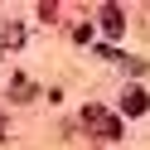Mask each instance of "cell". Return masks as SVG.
<instances>
[{
    "label": "cell",
    "instance_id": "6da1fadb",
    "mask_svg": "<svg viewBox=\"0 0 150 150\" xmlns=\"http://www.w3.org/2000/svg\"><path fill=\"white\" fill-rule=\"evenodd\" d=\"M82 126L97 131V136H107V140H121V121H116V111L97 107V102H87V107H82Z\"/></svg>",
    "mask_w": 150,
    "mask_h": 150
},
{
    "label": "cell",
    "instance_id": "7a4b0ae2",
    "mask_svg": "<svg viewBox=\"0 0 150 150\" xmlns=\"http://www.w3.org/2000/svg\"><path fill=\"white\" fill-rule=\"evenodd\" d=\"M150 107V97L140 87H126V97H121V111H126V116H140V111Z\"/></svg>",
    "mask_w": 150,
    "mask_h": 150
},
{
    "label": "cell",
    "instance_id": "3957f363",
    "mask_svg": "<svg viewBox=\"0 0 150 150\" xmlns=\"http://www.w3.org/2000/svg\"><path fill=\"white\" fill-rule=\"evenodd\" d=\"M102 29H107V34H121V29H126V15H121L116 5H107V10H102Z\"/></svg>",
    "mask_w": 150,
    "mask_h": 150
},
{
    "label": "cell",
    "instance_id": "277c9868",
    "mask_svg": "<svg viewBox=\"0 0 150 150\" xmlns=\"http://www.w3.org/2000/svg\"><path fill=\"white\" fill-rule=\"evenodd\" d=\"M20 39H24V29H20L15 20H5V24H0V49H15Z\"/></svg>",
    "mask_w": 150,
    "mask_h": 150
},
{
    "label": "cell",
    "instance_id": "5b68a950",
    "mask_svg": "<svg viewBox=\"0 0 150 150\" xmlns=\"http://www.w3.org/2000/svg\"><path fill=\"white\" fill-rule=\"evenodd\" d=\"M10 97H15V102H24V97H34V87H29V82H24V78H15V87H10Z\"/></svg>",
    "mask_w": 150,
    "mask_h": 150
},
{
    "label": "cell",
    "instance_id": "8992f818",
    "mask_svg": "<svg viewBox=\"0 0 150 150\" xmlns=\"http://www.w3.org/2000/svg\"><path fill=\"white\" fill-rule=\"evenodd\" d=\"M0 136H5V121H0Z\"/></svg>",
    "mask_w": 150,
    "mask_h": 150
}]
</instances>
